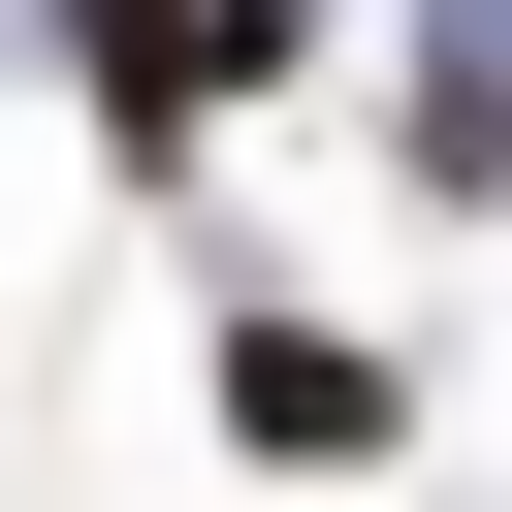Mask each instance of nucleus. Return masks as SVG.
Segmentation results:
<instances>
[{"label": "nucleus", "instance_id": "obj_1", "mask_svg": "<svg viewBox=\"0 0 512 512\" xmlns=\"http://www.w3.org/2000/svg\"><path fill=\"white\" fill-rule=\"evenodd\" d=\"M192 96H224V32H192V0H96V128H128V160H160V128H192Z\"/></svg>", "mask_w": 512, "mask_h": 512}]
</instances>
